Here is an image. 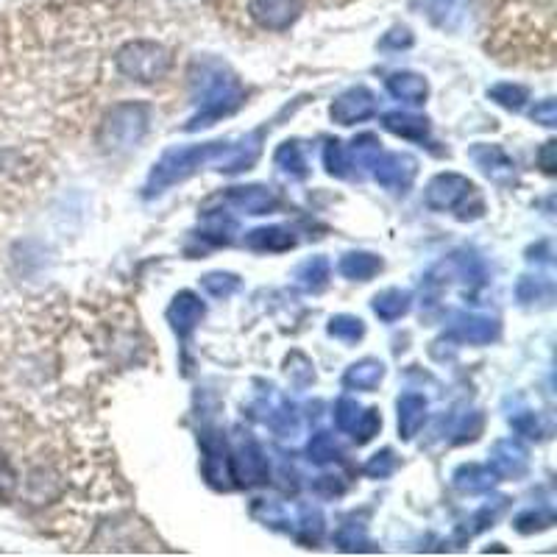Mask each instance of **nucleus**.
<instances>
[{
  "label": "nucleus",
  "mask_w": 557,
  "mask_h": 557,
  "mask_svg": "<svg viewBox=\"0 0 557 557\" xmlns=\"http://www.w3.org/2000/svg\"><path fill=\"white\" fill-rule=\"evenodd\" d=\"M115 67L126 78L137 81H156L170 70V53L165 45H159L154 39H134L126 42L115 56Z\"/></svg>",
  "instance_id": "f257e3e1"
},
{
  "label": "nucleus",
  "mask_w": 557,
  "mask_h": 557,
  "mask_svg": "<svg viewBox=\"0 0 557 557\" xmlns=\"http://www.w3.org/2000/svg\"><path fill=\"white\" fill-rule=\"evenodd\" d=\"M148 126V106L145 104H117L104 123H101V145L123 148L137 143Z\"/></svg>",
  "instance_id": "f03ea898"
},
{
  "label": "nucleus",
  "mask_w": 557,
  "mask_h": 557,
  "mask_svg": "<svg viewBox=\"0 0 557 557\" xmlns=\"http://www.w3.org/2000/svg\"><path fill=\"white\" fill-rule=\"evenodd\" d=\"M304 12V0H248L251 20L265 31H285Z\"/></svg>",
  "instance_id": "7ed1b4c3"
},
{
  "label": "nucleus",
  "mask_w": 557,
  "mask_h": 557,
  "mask_svg": "<svg viewBox=\"0 0 557 557\" xmlns=\"http://www.w3.org/2000/svg\"><path fill=\"white\" fill-rule=\"evenodd\" d=\"M471 182H468L466 176H460V173H441V176H435L427 187V207L429 209H454L460 207L463 201H466L468 195H471Z\"/></svg>",
  "instance_id": "20e7f679"
},
{
  "label": "nucleus",
  "mask_w": 557,
  "mask_h": 557,
  "mask_svg": "<svg viewBox=\"0 0 557 557\" xmlns=\"http://www.w3.org/2000/svg\"><path fill=\"white\" fill-rule=\"evenodd\" d=\"M371 168H374V179L382 184V187H388V190H404V187H410V182L415 179L418 162L407 154H379Z\"/></svg>",
  "instance_id": "39448f33"
},
{
  "label": "nucleus",
  "mask_w": 557,
  "mask_h": 557,
  "mask_svg": "<svg viewBox=\"0 0 557 557\" xmlns=\"http://www.w3.org/2000/svg\"><path fill=\"white\" fill-rule=\"evenodd\" d=\"M329 115L340 126H351V123H360L365 117L376 115L374 92H368L365 87H354V90L343 92L335 104H332Z\"/></svg>",
  "instance_id": "423d86ee"
},
{
  "label": "nucleus",
  "mask_w": 557,
  "mask_h": 557,
  "mask_svg": "<svg viewBox=\"0 0 557 557\" xmlns=\"http://www.w3.org/2000/svg\"><path fill=\"white\" fill-rule=\"evenodd\" d=\"M201 318H204V301L195 296V293L184 290V293H179V296L173 298V304H170L168 310V321L173 324V329H176L179 335H190L195 326L201 324Z\"/></svg>",
  "instance_id": "0eeeda50"
},
{
  "label": "nucleus",
  "mask_w": 557,
  "mask_h": 557,
  "mask_svg": "<svg viewBox=\"0 0 557 557\" xmlns=\"http://www.w3.org/2000/svg\"><path fill=\"white\" fill-rule=\"evenodd\" d=\"M491 471L496 477H521L527 471V449L516 441H499L491 452Z\"/></svg>",
  "instance_id": "6e6552de"
},
{
  "label": "nucleus",
  "mask_w": 557,
  "mask_h": 557,
  "mask_svg": "<svg viewBox=\"0 0 557 557\" xmlns=\"http://www.w3.org/2000/svg\"><path fill=\"white\" fill-rule=\"evenodd\" d=\"M449 332L463 343H491L493 337L499 335V324L491 318H477V315H454Z\"/></svg>",
  "instance_id": "1a4fd4ad"
},
{
  "label": "nucleus",
  "mask_w": 557,
  "mask_h": 557,
  "mask_svg": "<svg viewBox=\"0 0 557 557\" xmlns=\"http://www.w3.org/2000/svg\"><path fill=\"white\" fill-rule=\"evenodd\" d=\"M471 159L491 176L493 182L513 179L516 165H513V159H510L502 148H496V145H477V148H471Z\"/></svg>",
  "instance_id": "9d476101"
},
{
  "label": "nucleus",
  "mask_w": 557,
  "mask_h": 557,
  "mask_svg": "<svg viewBox=\"0 0 557 557\" xmlns=\"http://www.w3.org/2000/svg\"><path fill=\"white\" fill-rule=\"evenodd\" d=\"M226 201L248 215H265L276 207V198L268 187H234L232 193L226 195Z\"/></svg>",
  "instance_id": "9b49d317"
},
{
  "label": "nucleus",
  "mask_w": 557,
  "mask_h": 557,
  "mask_svg": "<svg viewBox=\"0 0 557 557\" xmlns=\"http://www.w3.org/2000/svg\"><path fill=\"white\" fill-rule=\"evenodd\" d=\"M424 418H427V402L424 396L418 393H404L399 399V432H402L404 441H410L418 429L424 427Z\"/></svg>",
  "instance_id": "f8f14e48"
},
{
  "label": "nucleus",
  "mask_w": 557,
  "mask_h": 557,
  "mask_svg": "<svg viewBox=\"0 0 557 557\" xmlns=\"http://www.w3.org/2000/svg\"><path fill=\"white\" fill-rule=\"evenodd\" d=\"M388 92L393 98H399L404 104H424L427 101V81L415 73H396V76L388 78Z\"/></svg>",
  "instance_id": "ddd939ff"
},
{
  "label": "nucleus",
  "mask_w": 557,
  "mask_h": 557,
  "mask_svg": "<svg viewBox=\"0 0 557 557\" xmlns=\"http://www.w3.org/2000/svg\"><path fill=\"white\" fill-rule=\"evenodd\" d=\"M385 129L399 134V137H407V140H424L429 131L427 117L410 115V112H390V115L382 117Z\"/></svg>",
  "instance_id": "4468645a"
},
{
  "label": "nucleus",
  "mask_w": 557,
  "mask_h": 557,
  "mask_svg": "<svg viewBox=\"0 0 557 557\" xmlns=\"http://www.w3.org/2000/svg\"><path fill=\"white\" fill-rule=\"evenodd\" d=\"M382 376H385V365L379 360H363V363L351 365L343 376V382H346V388L374 390L382 382Z\"/></svg>",
  "instance_id": "2eb2a0df"
},
{
  "label": "nucleus",
  "mask_w": 557,
  "mask_h": 557,
  "mask_svg": "<svg viewBox=\"0 0 557 557\" xmlns=\"http://www.w3.org/2000/svg\"><path fill=\"white\" fill-rule=\"evenodd\" d=\"M293 234L287 229H279V226H271V229H257L246 237V246L251 251H287L293 248Z\"/></svg>",
  "instance_id": "dca6fc26"
},
{
  "label": "nucleus",
  "mask_w": 557,
  "mask_h": 557,
  "mask_svg": "<svg viewBox=\"0 0 557 557\" xmlns=\"http://www.w3.org/2000/svg\"><path fill=\"white\" fill-rule=\"evenodd\" d=\"M407 310H410V293L399 290V287H390V290L374 298V312L382 321H396Z\"/></svg>",
  "instance_id": "f3484780"
},
{
  "label": "nucleus",
  "mask_w": 557,
  "mask_h": 557,
  "mask_svg": "<svg viewBox=\"0 0 557 557\" xmlns=\"http://www.w3.org/2000/svg\"><path fill=\"white\" fill-rule=\"evenodd\" d=\"M382 271V260L374 257V254H346L340 260V273L349 276V279H360V282H368L371 276Z\"/></svg>",
  "instance_id": "a211bd4d"
},
{
  "label": "nucleus",
  "mask_w": 557,
  "mask_h": 557,
  "mask_svg": "<svg viewBox=\"0 0 557 557\" xmlns=\"http://www.w3.org/2000/svg\"><path fill=\"white\" fill-rule=\"evenodd\" d=\"M493 482H496V474L485 466H463L457 468V474H454V485H457L460 491L468 493L488 491Z\"/></svg>",
  "instance_id": "6ab92c4d"
},
{
  "label": "nucleus",
  "mask_w": 557,
  "mask_h": 557,
  "mask_svg": "<svg viewBox=\"0 0 557 557\" xmlns=\"http://www.w3.org/2000/svg\"><path fill=\"white\" fill-rule=\"evenodd\" d=\"M276 165L285 168L287 173H293V176H307V159H304V151L298 143L282 145L276 151Z\"/></svg>",
  "instance_id": "aec40b11"
},
{
  "label": "nucleus",
  "mask_w": 557,
  "mask_h": 557,
  "mask_svg": "<svg viewBox=\"0 0 557 557\" xmlns=\"http://www.w3.org/2000/svg\"><path fill=\"white\" fill-rule=\"evenodd\" d=\"M365 326L360 318H351V315H337L329 321V335L343 340V343H357L363 337Z\"/></svg>",
  "instance_id": "412c9836"
},
{
  "label": "nucleus",
  "mask_w": 557,
  "mask_h": 557,
  "mask_svg": "<svg viewBox=\"0 0 557 557\" xmlns=\"http://www.w3.org/2000/svg\"><path fill=\"white\" fill-rule=\"evenodd\" d=\"M298 279H301V285L310 287V290H321V287H326V279H329V262L324 257L304 262L298 268Z\"/></svg>",
  "instance_id": "4be33fe9"
},
{
  "label": "nucleus",
  "mask_w": 557,
  "mask_h": 557,
  "mask_svg": "<svg viewBox=\"0 0 557 557\" xmlns=\"http://www.w3.org/2000/svg\"><path fill=\"white\" fill-rule=\"evenodd\" d=\"M310 460L312 463H332L340 460V449H337L335 438L329 432H318L310 441Z\"/></svg>",
  "instance_id": "5701e85b"
},
{
  "label": "nucleus",
  "mask_w": 557,
  "mask_h": 557,
  "mask_svg": "<svg viewBox=\"0 0 557 557\" xmlns=\"http://www.w3.org/2000/svg\"><path fill=\"white\" fill-rule=\"evenodd\" d=\"M324 162H326V170H329L332 176H346L351 168L349 148H343V143H337V140L326 143Z\"/></svg>",
  "instance_id": "b1692460"
},
{
  "label": "nucleus",
  "mask_w": 557,
  "mask_h": 557,
  "mask_svg": "<svg viewBox=\"0 0 557 557\" xmlns=\"http://www.w3.org/2000/svg\"><path fill=\"white\" fill-rule=\"evenodd\" d=\"M496 104H502L505 109H521L527 101V90L519 84H496L493 90H488Z\"/></svg>",
  "instance_id": "393cba45"
},
{
  "label": "nucleus",
  "mask_w": 557,
  "mask_h": 557,
  "mask_svg": "<svg viewBox=\"0 0 557 557\" xmlns=\"http://www.w3.org/2000/svg\"><path fill=\"white\" fill-rule=\"evenodd\" d=\"M237 287H240V279L234 273H209V276H204V290L209 296L229 298Z\"/></svg>",
  "instance_id": "a878e982"
},
{
  "label": "nucleus",
  "mask_w": 557,
  "mask_h": 557,
  "mask_svg": "<svg viewBox=\"0 0 557 557\" xmlns=\"http://www.w3.org/2000/svg\"><path fill=\"white\" fill-rule=\"evenodd\" d=\"M379 429H382V415H379V410H365V413H360L351 432H354V441L357 443H368Z\"/></svg>",
  "instance_id": "bb28decb"
},
{
  "label": "nucleus",
  "mask_w": 557,
  "mask_h": 557,
  "mask_svg": "<svg viewBox=\"0 0 557 557\" xmlns=\"http://www.w3.org/2000/svg\"><path fill=\"white\" fill-rule=\"evenodd\" d=\"M360 413H363L360 404L354 402V399H349V396H343L335 407V424L343 429V432H351L354 424H357V418H360Z\"/></svg>",
  "instance_id": "cd10ccee"
},
{
  "label": "nucleus",
  "mask_w": 557,
  "mask_h": 557,
  "mask_svg": "<svg viewBox=\"0 0 557 557\" xmlns=\"http://www.w3.org/2000/svg\"><path fill=\"white\" fill-rule=\"evenodd\" d=\"M427 14L438 26H452V17H457V0H427Z\"/></svg>",
  "instance_id": "c85d7f7f"
},
{
  "label": "nucleus",
  "mask_w": 557,
  "mask_h": 557,
  "mask_svg": "<svg viewBox=\"0 0 557 557\" xmlns=\"http://www.w3.org/2000/svg\"><path fill=\"white\" fill-rule=\"evenodd\" d=\"M396 471V457L390 449H385L382 454H374L371 460H368V466H365V474L368 477H390Z\"/></svg>",
  "instance_id": "c756f323"
},
{
  "label": "nucleus",
  "mask_w": 557,
  "mask_h": 557,
  "mask_svg": "<svg viewBox=\"0 0 557 557\" xmlns=\"http://www.w3.org/2000/svg\"><path fill=\"white\" fill-rule=\"evenodd\" d=\"M14 488H17V474H14V466L9 463V457L0 452V505L12 499Z\"/></svg>",
  "instance_id": "7c9ffc66"
},
{
  "label": "nucleus",
  "mask_w": 557,
  "mask_h": 557,
  "mask_svg": "<svg viewBox=\"0 0 557 557\" xmlns=\"http://www.w3.org/2000/svg\"><path fill=\"white\" fill-rule=\"evenodd\" d=\"M555 521V516L549 513V510H530V513H524V516H519L516 519V530L519 532H532V530H544V527H549Z\"/></svg>",
  "instance_id": "2f4dec72"
},
{
  "label": "nucleus",
  "mask_w": 557,
  "mask_h": 557,
  "mask_svg": "<svg viewBox=\"0 0 557 557\" xmlns=\"http://www.w3.org/2000/svg\"><path fill=\"white\" fill-rule=\"evenodd\" d=\"M530 117L535 123H544V126H555L557 120V104L549 98V101H541V104L535 106L530 112Z\"/></svg>",
  "instance_id": "473e14b6"
},
{
  "label": "nucleus",
  "mask_w": 557,
  "mask_h": 557,
  "mask_svg": "<svg viewBox=\"0 0 557 557\" xmlns=\"http://www.w3.org/2000/svg\"><path fill=\"white\" fill-rule=\"evenodd\" d=\"M413 45V34L407 31V28H393L390 34H385L382 39V48H396V51H402V48H410Z\"/></svg>",
  "instance_id": "72a5a7b5"
},
{
  "label": "nucleus",
  "mask_w": 557,
  "mask_h": 557,
  "mask_svg": "<svg viewBox=\"0 0 557 557\" xmlns=\"http://www.w3.org/2000/svg\"><path fill=\"white\" fill-rule=\"evenodd\" d=\"M346 491V485L340 482V477H321V480L315 482V493L318 496H340V493Z\"/></svg>",
  "instance_id": "f704fd0d"
},
{
  "label": "nucleus",
  "mask_w": 557,
  "mask_h": 557,
  "mask_svg": "<svg viewBox=\"0 0 557 557\" xmlns=\"http://www.w3.org/2000/svg\"><path fill=\"white\" fill-rule=\"evenodd\" d=\"M538 159H541V168H544L546 173H555V143H546L544 148H541Z\"/></svg>",
  "instance_id": "c9c22d12"
}]
</instances>
